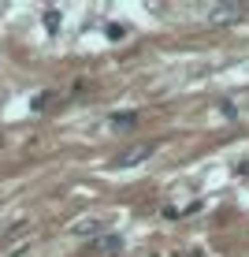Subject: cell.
I'll return each instance as SVG.
<instances>
[{
    "label": "cell",
    "instance_id": "10",
    "mask_svg": "<svg viewBox=\"0 0 249 257\" xmlns=\"http://www.w3.org/2000/svg\"><path fill=\"white\" fill-rule=\"evenodd\" d=\"M186 257H204V253H201V250H193V253H186Z\"/></svg>",
    "mask_w": 249,
    "mask_h": 257
},
{
    "label": "cell",
    "instance_id": "9",
    "mask_svg": "<svg viewBox=\"0 0 249 257\" xmlns=\"http://www.w3.org/2000/svg\"><path fill=\"white\" fill-rule=\"evenodd\" d=\"M238 175H249V161H242V164H238Z\"/></svg>",
    "mask_w": 249,
    "mask_h": 257
},
{
    "label": "cell",
    "instance_id": "5",
    "mask_svg": "<svg viewBox=\"0 0 249 257\" xmlns=\"http://www.w3.org/2000/svg\"><path fill=\"white\" fill-rule=\"evenodd\" d=\"M56 90H45V93H38V97H34V104H30V108L34 112H45V108H52V101H56Z\"/></svg>",
    "mask_w": 249,
    "mask_h": 257
},
{
    "label": "cell",
    "instance_id": "8",
    "mask_svg": "<svg viewBox=\"0 0 249 257\" xmlns=\"http://www.w3.org/2000/svg\"><path fill=\"white\" fill-rule=\"evenodd\" d=\"M219 112H223V116H230V119L238 116V108H234V104H230V101H219Z\"/></svg>",
    "mask_w": 249,
    "mask_h": 257
},
{
    "label": "cell",
    "instance_id": "2",
    "mask_svg": "<svg viewBox=\"0 0 249 257\" xmlns=\"http://www.w3.org/2000/svg\"><path fill=\"white\" fill-rule=\"evenodd\" d=\"M90 253L93 257H119L123 253V235H101V238H93Z\"/></svg>",
    "mask_w": 249,
    "mask_h": 257
},
{
    "label": "cell",
    "instance_id": "4",
    "mask_svg": "<svg viewBox=\"0 0 249 257\" xmlns=\"http://www.w3.org/2000/svg\"><path fill=\"white\" fill-rule=\"evenodd\" d=\"M71 231H75V235H82V238H90V235L101 238V235H108V224H104V220H82V224H75Z\"/></svg>",
    "mask_w": 249,
    "mask_h": 257
},
{
    "label": "cell",
    "instance_id": "6",
    "mask_svg": "<svg viewBox=\"0 0 249 257\" xmlns=\"http://www.w3.org/2000/svg\"><path fill=\"white\" fill-rule=\"evenodd\" d=\"M45 30H49V34L60 30V8H49V12H45Z\"/></svg>",
    "mask_w": 249,
    "mask_h": 257
},
{
    "label": "cell",
    "instance_id": "1",
    "mask_svg": "<svg viewBox=\"0 0 249 257\" xmlns=\"http://www.w3.org/2000/svg\"><path fill=\"white\" fill-rule=\"evenodd\" d=\"M153 153H156V142H134V146H127L112 164H115V168H134V164H141V161H149Z\"/></svg>",
    "mask_w": 249,
    "mask_h": 257
},
{
    "label": "cell",
    "instance_id": "7",
    "mask_svg": "<svg viewBox=\"0 0 249 257\" xmlns=\"http://www.w3.org/2000/svg\"><path fill=\"white\" fill-rule=\"evenodd\" d=\"M138 116L134 112H119V116H112V127H134Z\"/></svg>",
    "mask_w": 249,
    "mask_h": 257
},
{
    "label": "cell",
    "instance_id": "3",
    "mask_svg": "<svg viewBox=\"0 0 249 257\" xmlns=\"http://www.w3.org/2000/svg\"><path fill=\"white\" fill-rule=\"evenodd\" d=\"M242 12H245V4H216L208 19L212 23H238V19H242Z\"/></svg>",
    "mask_w": 249,
    "mask_h": 257
}]
</instances>
